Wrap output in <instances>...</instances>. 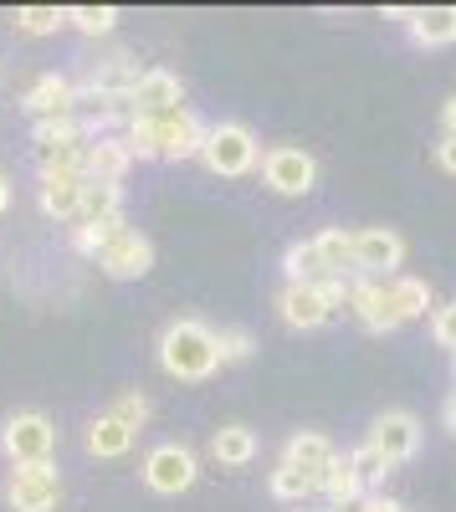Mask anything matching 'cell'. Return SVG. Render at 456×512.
Instances as JSON below:
<instances>
[{
    "label": "cell",
    "instance_id": "6da1fadb",
    "mask_svg": "<svg viewBox=\"0 0 456 512\" xmlns=\"http://www.w3.org/2000/svg\"><path fill=\"white\" fill-rule=\"evenodd\" d=\"M369 333H395L410 318H426L431 287L421 277H354L344 303Z\"/></svg>",
    "mask_w": 456,
    "mask_h": 512
},
{
    "label": "cell",
    "instance_id": "7a4b0ae2",
    "mask_svg": "<svg viewBox=\"0 0 456 512\" xmlns=\"http://www.w3.org/2000/svg\"><path fill=\"white\" fill-rule=\"evenodd\" d=\"M123 144H129L134 159H200L205 123L180 103V108L154 113V118H129V128H123Z\"/></svg>",
    "mask_w": 456,
    "mask_h": 512
},
{
    "label": "cell",
    "instance_id": "3957f363",
    "mask_svg": "<svg viewBox=\"0 0 456 512\" xmlns=\"http://www.w3.org/2000/svg\"><path fill=\"white\" fill-rule=\"evenodd\" d=\"M159 369L180 379V384H200L221 369V344L216 328L200 318H175L170 328L159 333Z\"/></svg>",
    "mask_w": 456,
    "mask_h": 512
},
{
    "label": "cell",
    "instance_id": "277c9868",
    "mask_svg": "<svg viewBox=\"0 0 456 512\" xmlns=\"http://www.w3.org/2000/svg\"><path fill=\"white\" fill-rule=\"evenodd\" d=\"M349 303V282H282V292H277V318L287 323V328H303V333H313V328H323L328 318H334L339 308Z\"/></svg>",
    "mask_w": 456,
    "mask_h": 512
},
{
    "label": "cell",
    "instance_id": "5b68a950",
    "mask_svg": "<svg viewBox=\"0 0 456 512\" xmlns=\"http://www.w3.org/2000/svg\"><path fill=\"white\" fill-rule=\"evenodd\" d=\"M200 159H205L211 175L241 180V175H252V169L262 164V144H257V134L246 123H216V128H205Z\"/></svg>",
    "mask_w": 456,
    "mask_h": 512
},
{
    "label": "cell",
    "instance_id": "8992f818",
    "mask_svg": "<svg viewBox=\"0 0 456 512\" xmlns=\"http://www.w3.org/2000/svg\"><path fill=\"white\" fill-rule=\"evenodd\" d=\"M0 451L11 456V466H41V461H52V451H57V425H52V415L16 410L6 425H0Z\"/></svg>",
    "mask_w": 456,
    "mask_h": 512
},
{
    "label": "cell",
    "instance_id": "52a82bcc",
    "mask_svg": "<svg viewBox=\"0 0 456 512\" xmlns=\"http://www.w3.org/2000/svg\"><path fill=\"white\" fill-rule=\"evenodd\" d=\"M139 477H144V487H149L154 497H180V492H190V487H195L200 461H195V451H190V446L164 441V446H154V451L144 456Z\"/></svg>",
    "mask_w": 456,
    "mask_h": 512
},
{
    "label": "cell",
    "instance_id": "ba28073f",
    "mask_svg": "<svg viewBox=\"0 0 456 512\" xmlns=\"http://www.w3.org/2000/svg\"><path fill=\"white\" fill-rule=\"evenodd\" d=\"M93 262L113 277V282H134V277H149L154 272V241L144 236V231H134V226H118L103 246H98V256Z\"/></svg>",
    "mask_w": 456,
    "mask_h": 512
},
{
    "label": "cell",
    "instance_id": "9c48e42d",
    "mask_svg": "<svg viewBox=\"0 0 456 512\" xmlns=\"http://www.w3.org/2000/svg\"><path fill=\"white\" fill-rule=\"evenodd\" d=\"M6 502H11V512H57V502H62L57 466L52 461H41V466H11Z\"/></svg>",
    "mask_w": 456,
    "mask_h": 512
},
{
    "label": "cell",
    "instance_id": "30bf717a",
    "mask_svg": "<svg viewBox=\"0 0 456 512\" xmlns=\"http://www.w3.org/2000/svg\"><path fill=\"white\" fill-rule=\"evenodd\" d=\"M262 180L277 190V195H308L318 185V164L308 149H293V144H277L262 154Z\"/></svg>",
    "mask_w": 456,
    "mask_h": 512
},
{
    "label": "cell",
    "instance_id": "8fae6325",
    "mask_svg": "<svg viewBox=\"0 0 456 512\" xmlns=\"http://www.w3.org/2000/svg\"><path fill=\"white\" fill-rule=\"evenodd\" d=\"M139 77H144V67L134 62V52H108L103 62H93L88 72L72 77V82H77L82 98H129Z\"/></svg>",
    "mask_w": 456,
    "mask_h": 512
},
{
    "label": "cell",
    "instance_id": "7c38bea8",
    "mask_svg": "<svg viewBox=\"0 0 456 512\" xmlns=\"http://www.w3.org/2000/svg\"><path fill=\"white\" fill-rule=\"evenodd\" d=\"M405 262V241L385 226L354 231V277H400Z\"/></svg>",
    "mask_w": 456,
    "mask_h": 512
},
{
    "label": "cell",
    "instance_id": "4fadbf2b",
    "mask_svg": "<svg viewBox=\"0 0 456 512\" xmlns=\"http://www.w3.org/2000/svg\"><path fill=\"white\" fill-rule=\"evenodd\" d=\"M364 441L375 446L390 466H400V461H410L421 451V420L410 410H385V415H375V425H369Z\"/></svg>",
    "mask_w": 456,
    "mask_h": 512
},
{
    "label": "cell",
    "instance_id": "5bb4252c",
    "mask_svg": "<svg viewBox=\"0 0 456 512\" xmlns=\"http://www.w3.org/2000/svg\"><path fill=\"white\" fill-rule=\"evenodd\" d=\"M134 169V154L123 144V134H98L82 144V175L93 185H123V175Z\"/></svg>",
    "mask_w": 456,
    "mask_h": 512
},
{
    "label": "cell",
    "instance_id": "9a60e30c",
    "mask_svg": "<svg viewBox=\"0 0 456 512\" xmlns=\"http://www.w3.org/2000/svg\"><path fill=\"white\" fill-rule=\"evenodd\" d=\"M185 103V88H180V77L170 67H144V77L134 82V93H129V113L134 118H154V113H170Z\"/></svg>",
    "mask_w": 456,
    "mask_h": 512
},
{
    "label": "cell",
    "instance_id": "2e32d148",
    "mask_svg": "<svg viewBox=\"0 0 456 512\" xmlns=\"http://www.w3.org/2000/svg\"><path fill=\"white\" fill-rule=\"evenodd\" d=\"M21 108H26L36 123H41V118H67V113H77V82H72L67 72H41L31 88H26Z\"/></svg>",
    "mask_w": 456,
    "mask_h": 512
},
{
    "label": "cell",
    "instance_id": "e0dca14e",
    "mask_svg": "<svg viewBox=\"0 0 456 512\" xmlns=\"http://www.w3.org/2000/svg\"><path fill=\"white\" fill-rule=\"evenodd\" d=\"M282 461H287V466H298V472H308L313 482H323V472L339 461V451H334V441H328L323 431H298L293 441H287Z\"/></svg>",
    "mask_w": 456,
    "mask_h": 512
},
{
    "label": "cell",
    "instance_id": "ac0fdd59",
    "mask_svg": "<svg viewBox=\"0 0 456 512\" xmlns=\"http://www.w3.org/2000/svg\"><path fill=\"white\" fill-rule=\"evenodd\" d=\"M410 36L421 47H451L456 41V6H421L410 11Z\"/></svg>",
    "mask_w": 456,
    "mask_h": 512
},
{
    "label": "cell",
    "instance_id": "d6986e66",
    "mask_svg": "<svg viewBox=\"0 0 456 512\" xmlns=\"http://www.w3.org/2000/svg\"><path fill=\"white\" fill-rule=\"evenodd\" d=\"M211 456L221 466H252L257 461V431L252 425H221L211 436Z\"/></svg>",
    "mask_w": 456,
    "mask_h": 512
},
{
    "label": "cell",
    "instance_id": "ffe728a7",
    "mask_svg": "<svg viewBox=\"0 0 456 512\" xmlns=\"http://www.w3.org/2000/svg\"><path fill=\"white\" fill-rule=\"evenodd\" d=\"M318 492H323L328 502H334V507H344V512H349V507H359V502H364V482H359V472H354V461H349V456H339V461L323 472Z\"/></svg>",
    "mask_w": 456,
    "mask_h": 512
},
{
    "label": "cell",
    "instance_id": "44dd1931",
    "mask_svg": "<svg viewBox=\"0 0 456 512\" xmlns=\"http://www.w3.org/2000/svg\"><path fill=\"white\" fill-rule=\"evenodd\" d=\"M129 446H134V431L123 420H113L108 410L88 425V451L98 456V461H113V456H129Z\"/></svg>",
    "mask_w": 456,
    "mask_h": 512
},
{
    "label": "cell",
    "instance_id": "7402d4cb",
    "mask_svg": "<svg viewBox=\"0 0 456 512\" xmlns=\"http://www.w3.org/2000/svg\"><path fill=\"white\" fill-rule=\"evenodd\" d=\"M123 216V185H93L82 190V210H77V226H98V221H118Z\"/></svg>",
    "mask_w": 456,
    "mask_h": 512
},
{
    "label": "cell",
    "instance_id": "603a6c76",
    "mask_svg": "<svg viewBox=\"0 0 456 512\" xmlns=\"http://www.w3.org/2000/svg\"><path fill=\"white\" fill-rule=\"evenodd\" d=\"M282 272H287V282H334L313 241H293V246H287V251H282ZM339 282H344V277H339Z\"/></svg>",
    "mask_w": 456,
    "mask_h": 512
},
{
    "label": "cell",
    "instance_id": "cb8c5ba5",
    "mask_svg": "<svg viewBox=\"0 0 456 512\" xmlns=\"http://www.w3.org/2000/svg\"><path fill=\"white\" fill-rule=\"evenodd\" d=\"M313 246H318V256H323L328 277H344V282L354 277V231H318Z\"/></svg>",
    "mask_w": 456,
    "mask_h": 512
},
{
    "label": "cell",
    "instance_id": "d4e9b609",
    "mask_svg": "<svg viewBox=\"0 0 456 512\" xmlns=\"http://www.w3.org/2000/svg\"><path fill=\"white\" fill-rule=\"evenodd\" d=\"M31 139H36V149H72V144H88V128L77 123V113L41 118V123H31Z\"/></svg>",
    "mask_w": 456,
    "mask_h": 512
},
{
    "label": "cell",
    "instance_id": "484cf974",
    "mask_svg": "<svg viewBox=\"0 0 456 512\" xmlns=\"http://www.w3.org/2000/svg\"><path fill=\"white\" fill-rule=\"evenodd\" d=\"M267 492H272L277 502H303V497L318 492V482H313L308 472H298V466L277 461V466H272V477H267Z\"/></svg>",
    "mask_w": 456,
    "mask_h": 512
},
{
    "label": "cell",
    "instance_id": "4316f807",
    "mask_svg": "<svg viewBox=\"0 0 456 512\" xmlns=\"http://www.w3.org/2000/svg\"><path fill=\"white\" fill-rule=\"evenodd\" d=\"M11 21L21 36H57L67 26V6H16Z\"/></svg>",
    "mask_w": 456,
    "mask_h": 512
},
{
    "label": "cell",
    "instance_id": "83f0119b",
    "mask_svg": "<svg viewBox=\"0 0 456 512\" xmlns=\"http://www.w3.org/2000/svg\"><path fill=\"white\" fill-rule=\"evenodd\" d=\"M349 461H354V472H359L364 492H369V487H385V477L395 472V466H390L375 446H369V441H364V446H354V451H349Z\"/></svg>",
    "mask_w": 456,
    "mask_h": 512
},
{
    "label": "cell",
    "instance_id": "f1b7e54d",
    "mask_svg": "<svg viewBox=\"0 0 456 512\" xmlns=\"http://www.w3.org/2000/svg\"><path fill=\"white\" fill-rule=\"evenodd\" d=\"M67 26H77L82 36H108L118 26L113 6H67Z\"/></svg>",
    "mask_w": 456,
    "mask_h": 512
},
{
    "label": "cell",
    "instance_id": "f546056e",
    "mask_svg": "<svg viewBox=\"0 0 456 512\" xmlns=\"http://www.w3.org/2000/svg\"><path fill=\"white\" fill-rule=\"evenodd\" d=\"M108 415H113V420H123V425H129V431L139 436L144 425H149V415H154V405H149V395H139V390H123V395L108 405Z\"/></svg>",
    "mask_w": 456,
    "mask_h": 512
},
{
    "label": "cell",
    "instance_id": "4dcf8cb0",
    "mask_svg": "<svg viewBox=\"0 0 456 512\" xmlns=\"http://www.w3.org/2000/svg\"><path fill=\"white\" fill-rule=\"evenodd\" d=\"M216 344H221V364H246L257 354V338L246 333V328H226V333H216Z\"/></svg>",
    "mask_w": 456,
    "mask_h": 512
},
{
    "label": "cell",
    "instance_id": "1f68e13d",
    "mask_svg": "<svg viewBox=\"0 0 456 512\" xmlns=\"http://www.w3.org/2000/svg\"><path fill=\"white\" fill-rule=\"evenodd\" d=\"M431 344L456 359V303H441V308L431 313Z\"/></svg>",
    "mask_w": 456,
    "mask_h": 512
},
{
    "label": "cell",
    "instance_id": "d6a6232c",
    "mask_svg": "<svg viewBox=\"0 0 456 512\" xmlns=\"http://www.w3.org/2000/svg\"><path fill=\"white\" fill-rule=\"evenodd\" d=\"M349 512H405V507H400L395 497H385V492H380V497H364V502H359V507H349Z\"/></svg>",
    "mask_w": 456,
    "mask_h": 512
},
{
    "label": "cell",
    "instance_id": "836d02e7",
    "mask_svg": "<svg viewBox=\"0 0 456 512\" xmlns=\"http://www.w3.org/2000/svg\"><path fill=\"white\" fill-rule=\"evenodd\" d=\"M436 164L446 169V175H456V139H441L436 144Z\"/></svg>",
    "mask_w": 456,
    "mask_h": 512
},
{
    "label": "cell",
    "instance_id": "e575fe53",
    "mask_svg": "<svg viewBox=\"0 0 456 512\" xmlns=\"http://www.w3.org/2000/svg\"><path fill=\"white\" fill-rule=\"evenodd\" d=\"M441 128H446V139H456V93L441 103Z\"/></svg>",
    "mask_w": 456,
    "mask_h": 512
},
{
    "label": "cell",
    "instance_id": "d590c367",
    "mask_svg": "<svg viewBox=\"0 0 456 512\" xmlns=\"http://www.w3.org/2000/svg\"><path fill=\"white\" fill-rule=\"evenodd\" d=\"M441 420H446V431L456 436V390H451V395L441 400Z\"/></svg>",
    "mask_w": 456,
    "mask_h": 512
},
{
    "label": "cell",
    "instance_id": "8d00e7d4",
    "mask_svg": "<svg viewBox=\"0 0 456 512\" xmlns=\"http://www.w3.org/2000/svg\"><path fill=\"white\" fill-rule=\"evenodd\" d=\"M6 205H11V180L0 175V216H6Z\"/></svg>",
    "mask_w": 456,
    "mask_h": 512
},
{
    "label": "cell",
    "instance_id": "74e56055",
    "mask_svg": "<svg viewBox=\"0 0 456 512\" xmlns=\"http://www.w3.org/2000/svg\"><path fill=\"white\" fill-rule=\"evenodd\" d=\"M451 364H456V359H451Z\"/></svg>",
    "mask_w": 456,
    "mask_h": 512
}]
</instances>
